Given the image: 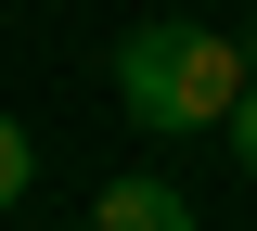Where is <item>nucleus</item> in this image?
I'll return each instance as SVG.
<instances>
[{
    "mask_svg": "<svg viewBox=\"0 0 257 231\" xmlns=\"http://www.w3.org/2000/svg\"><path fill=\"white\" fill-rule=\"evenodd\" d=\"M26 180H39V141L0 116V205H26Z\"/></svg>",
    "mask_w": 257,
    "mask_h": 231,
    "instance_id": "3",
    "label": "nucleus"
},
{
    "mask_svg": "<svg viewBox=\"0 0 257 231\" xmlns=\"http://www.w3.org/2000/svg\"><path fill=\"white\" fill-rule=\"evenodd\" d=\"M231 167H244V180H257V90L231 103Z\"/></svg>",
    "mask_w": 257,
    "mask_h": 231,
    "instance_id": "4",
    "label": "nucleus"
},
{
    "mask_svg": "<svg viewBox=\"0 0 257 231\" xmlns=\"http://www.w3.org/2000/svg\"><path fill=\"white\" fill-rule=\"evenodd\" d=\"M90 231H193V193H180V180H155V167H128V180H103V193H90Z\"/></svg>",
    "mask_w": 257,
    "mask_h": 231,
    "instance_id": "2",
    "label": "nucleus"
},
{
    "mask_svg": "<svg viewBox=\"0 0 257 231\" xmlns=\"http://www.w3.org/2000/svg\"><path fill=\"white\" fill-rule=\"evenodd\" d=\"M244 77H257V26H244Z\"/></svg>",
    "mask_w": 257,
    "mask_h": 231,
    "instance_id": "5",
    "label": "nucleus"
},
{
    "mask_svg": "<svg viewBox=\"0 0 257 231\" xmlns=\"http://www.w3.org/2000/svg\"><path fill=\"white\" fill-rule=\"evenodd\" d=\"M244 39L231 26H193V13H142L116 39V103L142 116L155 141H193V129H231V103H244Z\"/></svg>",
    "mask_w": 257,
    "mask_h": 231,
    "instance_id": "1",
    "label": "nucleus"
}]
</instances>
